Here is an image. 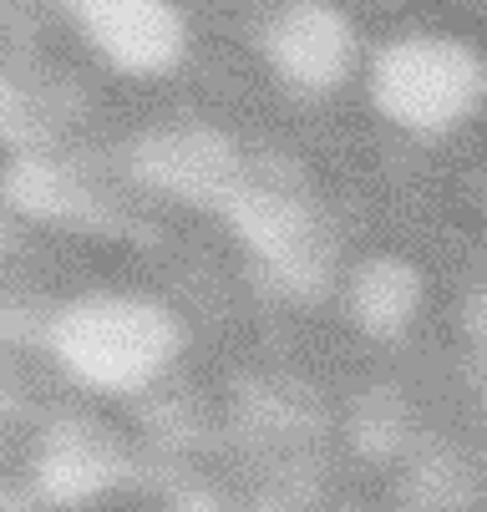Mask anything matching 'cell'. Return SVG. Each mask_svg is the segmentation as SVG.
Listing matches in <instances>:
<instances>
[{"mask_svg": "<svg viewBox=\"0 0 487 512\" xmlns=\"http://www.w3.org/2000/svg\"><path fill=\"white\" fill-rule=\"evenodd\" d=\"M173 345H178L173 325L137 300H87L56 330V350L66 360V371L97 391L148 386L168 365Z\"/></svg>", "mask_w": 487, "mask_h": 512, "instance_id": "1", "label": "cell"}, {"mask_svg": "<svg viewBox=\"0 0 487 512\" xmlns=\"http://www.w3.org/2000/svg\"><path fill=\"white\" fill-rule=\"evenodd\" d=\"M482 87L487 77L477 56L452 41H401L376 61V102L386 107V117L422 132L462 122L477 107Z\"/></svg>", "mask_w": 487, "mask_h": 512, "instance_id": "2", "label": "cell"}, {"mask_svg": "<svg viewBox=\"0 0 487 512\" xmlns=\"http://www.w3.org/2000/svg\"><path fill=\"white\" fill-rule=\"evenodd\" d=\"M87 36L132 71H158L178 51V21L163 0H72Z\"/></svg>", "mask_w": 487, "mask_h": 512, "instance_id": "3", "label": "cell"}, {"mask_svg": "<svg viewBox=\"0 0 487 512\" xmlns=\"http://www.w3.org/2000/svg\"><path fill=\"white\" fill-rule=\"evenodd\" d=\"M274 61L305 87H330L351 66V31L320 6H300L274 26Z\"/></svg>", "mask_w": 487, "mask_h": 512, "instance_id": "4", "label": "cell"}, {"mask_svg": "<svg viewBox=\"0 0 487 512\" xmlns=\"http://www.w3.org/2000/svg\"><path fill=\"white\" fill-rule=\"evenodd\" d=\"M416 310V279L396 264H376L361 274L356 284V315L371 325V330H396L406 325V315Z\"/></svg>", "mask_w": 487, "mask_h": 512, "instance_id": "5", "label": "cell"}]
</instances>
